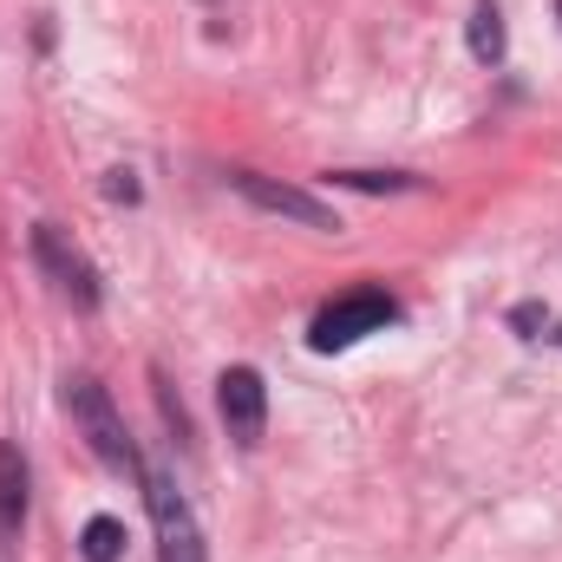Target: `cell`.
<instances>
[{"instance_id":"cell-1","label":"cell","mask_w":562,"mask_h":562,"mask_svg":"<svg viewBox=\"0 0 562 562\" xmlns=\"http://www.w3.org/2000/svg\"><path fill=\"white\" fill-rule=\"evenodd\" d=\"M66 413H72V425L86 431V445L112 464V471H125V477H138L144 484V458L138 445H132V431H125V419H119V406H112V393L92 380V373H66Z\"/></svg>"},{"instance_id":"cell-2","label":"cell","mask_w":562,"mask_h":562,"mask_svg":"<svg viewBox=\"0 0 562 562\" xmlns=\"http://www.w3.org/2000/svg\"><path fill=\"white\" fill-rule=\"evenodd\" d=\"M400 321V301L386 294V288H347L340 301H327L321 314H314V327H307V347L314 353H347L353 340H367V334H386Z\"/></svg>"},{"instance_id":"cell-3","label":"cell","mask_w":562,"mask_h":562,"mask_svg":"<svg viewBox=\"0 0 562 562\" xmlns=\"http://www.w3.org/2000/svg\"><path fill=\"white\" fill-rule=\"evenodd\" d=\"M144 504H150V530H157V562H210L203 530H196L183 491L170 484V471H144Z\"/></svg>"},{"instance_id":"cell-4","label":"cell","mask_w":562,"mask_h":562,"mask_svg":"<svg viewBox=\"0 0 562 562\" xmlns=\"http://www.w3.org/2000/svg\"><path fill=\"white\" fill-rule=\"evenodd\" d=\"M33 262L53 276V288H59V294H66L79 314H92V307L105 301V288H99V269H92V262H86V256H79V249H72V243H66L53 223H40V229H33Z\"/></svg>"},{"instance_id":"cell-5","label":"cell","mask_w":562,"mask_h":562,"mask_svg":"<svg viewBox=\"0 0 562 562\" xmlns=\"http://www.w3.org/2000/svg\"><path fill=\"white\" fill-rule=\"evenodd\" d=\"M216 413H223L229 438H236L243 451H256L262 431H269V386H262V373H256V367H229V373L216 380Z\"/></svg>"},{"instance_id":"cell-6","label":"cell","mask_w":562,"mask_h":562,"mask_svg":"<svg viewBox=\"0 0 562 562\" xmlns=\"http://www.w3.org/2000/svg\"><path fill=\"white\" fill-rule=\"evenodd\" d=\"M229 183L256 203V210H269V216H288V223H307V229H340V216L321 203V196H307V190H294V183H276V177H256V170H229Z\"/></svg>"},{"instance_id":"cell-7","label":"cell","mask_w":562,"mask_h":562,"mask_svg":"<svg viewBox=\"0 0 562 562\" xmlns=\"http://www.w3.org/2000/svg\"><path fill=\"white\" fill-rule=\"evenodd\" d=\"M20 524H26V458H20V445L7 438V445H0V562L13 557Z\"/></svg>"},{"instance_id":"cell-8","label":"cell","mask_w":562,"mask_h":562,"mask_svg":"<svg viewBox=\"0 0 562 562\" xmlns=\"http://www.w3.org/2000/svg\"><path fill=\"white\" fill-rule=\"evenodd\" d=\"M504 53H510L504 7H497V0H477V7H471V59H477V66H504Z\"/></svg>"},{"instance_id":"cell-9","label":"cell","mask_w":562,"mask_h":562,"mask_svg":"<svg viewBox=\"0 0 562 562\" xmlns=\"http://www.w3.org/2000/svg\"><path fill=\"white\" fill-rule=\"evenodd\" d=\"M79 550H86V562H119L125 557V524L119 517H92L86 537H79Z\"/></svg>"},{"instance_id":"cell-10","label":"cell","mask_w":562,"mask_h":562,"mask_svg":"<svg viewBox=\"0 0 562 562\" xmlns=\"http://www.w3.org/2000/svg\"><path fill=\"white\" fill-rule=\"evenodd\" d=\"M340 190H367V196H380V190H413V177H400V170H327Z\"/></svg>"},{"instance_id":"cell-11","label":"cell","mask_w":562,"mask_h":562,"mask_svg":"<svg viewBox=\"0 0 562 562\" xmlns=\"http://www.w3.org/2000/svg\"><path fill=\"white\" fill-rule=\"evenodd\" d=\"M105 196H119V203H138V177H132V170H112V177H105Z\"/></svg>"},{"instance_id":"cell-12","label":"cell","mask_w":562,"mask_h":562,"mask_svg":"<svg viewBox=\"0 0 562 562\" xmlns=\"http://www.w3.org/2000/svg\"><path fill=\"white\" fill-rule=\"evenodd\" d=\"M510 327H517V334H530V327H543V307H537V301H524V307H510Z\"/></svg>"},{"instance_id":"cell-13","label":"cell","mask_w":562,"mask_h":562,"mask_svg":"<svg viewBox=\"0 0 562 562\" xmlns=\"http://www.w3.org/2000/svg\"><path fill=\"white\" fill-rule=\"evenodd\" d=\"M557 13H562V0H557Z\"/></svg>"}]
</instances>
